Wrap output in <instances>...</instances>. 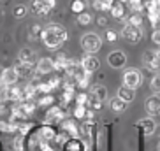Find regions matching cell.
<instances>
[{
  "mask_svg": "<svg viewBox=\"0 0 160 151\" xmlns=\"http://www.w3.org/2000/svg\"><path fill=\"white\" fill-rule=\"evenodd\" d=\"M18 60H19L21 65H35V63H37V55H35V51L30 49V47H23L18 55Z\"/></svg>",
  "mask_w": 160,
  "mask_h": 151,
  "instance_id": "7c38bea8",
  "label": "cell"
},
{
  "mask_svg": "<svg viewBox=\"0 0 160 151\" xmlns=\"http://www.w3.org/2000/svg\"><path fill=\"white\" fill-rule=\"evenodd\" d=\"M86 111H88V107H85V105H76L72 111V116L76 119H86Z\"/></svg>",
  "mask_w": 160,
  "mask_h": 151,
  "instance_id": "484cf974",
  "label": "cell"
},
{
  "mask_svg": "<svg viewBox=\"0 0 160 151\" xmlns=\"http://www.w3.org/2000/svg\"><path fill=\"white\" fill-rule=\"evenodd\" d=\"M55 71V65H53V58H41V60H37V63H35V72H37V76H48L51 74V72Z\"/></svg>",
  "mask_w": 160,
  "mask_h": 151,
  "instance_id": "30bf717a",
  "label": "cell"
},
{
  "mask_svg": "<svg viewBox=\"0 0 160 151\" xmlns=\"http://www.w3.org/2000/svg\"><path fill=\"white\" fill-rule=\"evenodd\" d=\"M97 23H99L100 27H106V25H108V19L104 18V16H99V18H97Z\"/></svg>",
  "mask_w": 160,
  "mask_h": 151,
  "instance_id": "d6a6232c",
  "label": "cell"
},
{
  "mask_svg": "<svg viewBox=\"0 0 160 151\" xmlns=\"http://www.w3.org/2000/svg\"><path fill=\"white\" fill-rule=\"evenodd\" d=\"M74 100H76V105H88V93L86 91H81V93L74 95Z\"/></svg>",
  "mask_w": 160,
  "mask_h": 151,
  "instance_id": "83f0119b",
  "label": "cell"
},
{
  "mask_svg": "<svg viewBox=\"0 0 160 151\" xmlns=\"http://www.w3.org/2000/svg\"><path fill=\"white\" fill-rule=\"evenodd\" d=\"M57 0H32L28 5V11L35 16H48L55 9Z\"/></svg>",
  "mask_w": 160,
  "mask_h": 151,
  "instance_id": "7a4b0ae2",
  "label": "cell"
},
{
  "mask_svg": "<svg viewBox=\"0 0 160 151\" xmlns=\"http://www.w3.org/2000/svg\"><path fill=\"white\" fill-rule=\"evenodd\" d=\"M41 41L44 46L49 49H57L67 41V28L60 23H49L46 28L42 30V37Z\"/></svg>",
  "mask_w": 160,
  "mask_h": 151,
  "instance_id": "6da1fadb",
  "label": "cell"
},
{
  "mask_svg": "<svg viewBox=\"0 0 160 151\" xmlns=\"http://www.w3.org/2000/svg\"><path fill=\"white\" fill-rule=\"evenodd\" d=\"M116 32H113V30H108V32H106V39H108L109 42H114V41H116Z\"/></svg>",
  "mask_w": 160,
  "mask_h": 151,
  "instance_id": "1f68e13d",
  "label": "cell"
},
{
  "mask_svg": "<svg viewBox=\"0 0 160 151\" xmlns=\"http://www.w3.org/2000/svg\"><path fill=\"white\" fill-rule=\"evenodd\" d=\"M65 118H67L65 111H63L62 107H58V105H53V107L48 109L44 121H46V125H51V127H53V125H60Z\"/></svg>",
  "mask_w": 160,
  "mask_h": 151,
  "instance_id": "277c9868",
  "label": "cell"
},
{
  "mask_svg": "<svg viewBox=\"0 0 160 151\" xmlns=\"http://www.w3.org/2000/svg\"><path fill=\"white\" fill-rule=\"evenodd\" d=\"M141 81H142L141 72L137 71V69H128L123 74V86H127L130 90H136L137 86L141 85Z\"/></svg>",
  "mask_w": 160,
  "mask_h": 151,
  "instance_id": "5b68a950",
  "label": "cell"
},
{
  "mask_svg": "<svg viewBox=\"0 0 160 151\" xmlns=\"http://www.w3.org/2000/svg\"><path fill=\"white\" fill-rule=\"evenodd\" d=\"M27 12H28V7H27V5H16L14 11H12L14 18H18V19L25 18V16H27Z\"/></svg>",
  "mask_w": 160,
  "mask_h": 151,
  "instance_id": "f546056e",
  "label": "cell"
},
{
  "mask_svg": "<svg viewBox=\"0 0 160 151\" xmlns=\"http://www.w3.org/2000/svg\"><path fill=\"white\" fill-rule=\"evenodd\" d=\"M111 16L116 19H125V12H127V5L122 4L120 0H114V4L111 5Z\"/></svg>",
  "mask_w": 160,
  "mask_h": 151,
  "instance_id": "9a60e30c",
  "label": "cell"
},
{
  "mask_svg": "<svg viewBox=\"0 0 160 151\" xmlns=\"http://www.w3.org/2000/svg\"><path fill=\"white\" fill-rule=\"evenodd\" d=\"M142 63H144V67H146L150 72H155V74H158L160 60H158V56H157L155 51H146L144 55H142Z\"/></svg>",
  "mask_w": 160,
  "mask_h": 151,
  "instance_id": "9c48e42d",
  "label": "cell"
},
{
  "mask_svg": "<svg viewBox=\"0 0 160 151\" xmlns=\"http://www.w3.org/2000/svg\"><path fill=\"white\" fill-rule=\"evenodd\" d=\"M150 88L155 95H160V74H155L150 81Z\"/></svg>",
  "mask_w": 160,
  "mask_h": 151,
  "instance_id": "4316f807",
  "label": "cell"
},
{
  "mask_svg": "<svg viewBox=\"0 0 160 151\" xmlns=\"http://www.w3.org/2000/svg\"><path fill=\"white\" fill-rule=\"evenodd\" d=\"M67 63H69V58L63 55V53H60L55 60H53V65H55V71H60V72H63L65 71V67H67Z\"/></svg>",
  "mask_w": 160,
  "mask_h": 151,
  "instance_id": "ffe728a7",
  "label": "cell"
},
{
  "mask_svg": "<svg viewBox=\"0 0 160 151\" xmlns=\"http://www.w3.org/2000/svg\"><path fill=\"white\" fill-rule=\"evenodd\" d=\"M62 151H88V148L81 139H69V142L63 146Z\"/></svg>",
  "mask_w": 160,
  "mask_h": 151,
  "instance_id": "ac0fdd59",
  "label": "cell"
},
{
  "mask_svg": "<svg viewBox=\"0 0 160 151\" xmlns=\"http://www.w3.org/2000/svg\"><path fill=\"white\" fill-rule=\"evenodd\" d=\"M42 27L41 25H32L28 28V39L30 41H41V37H42Z\"/></svg>",
  "mask_w": 160,
  "mask_h": 151,
  "instance_id": "7402d4cb",
  "label": "cell"
},
{
  "mask_svg": "<svg viewBox=\"0 0 160 151\" xmlns=\"http://www.w3.org/2000/svg\"><path fill=\"white\" fill-rule=\"evenodd\" d=\"M81 47L85 49V53L93 55V53H97L102 47V39L97 33H85L81 37Z\"/></svg>",
  "mask_w": 160,
  "mask_h": 151,
  "instance_id": "3957f363",
  "label": "cell"
},
{
  "mask_svg": "<svg viewBox=\"0 0 160 151\" xmlns=\"http://www.w3.org/2000/svg\"><path fill=\"white\" fill-rule=\"evenodd\" d=\"M127 9L132 11V14L134 12H141L142 14V11H144V0H128Z\"/></svg>",
  "mask_w": 160,
  "mask_h": 151,
  "instance_id": "44dd1931",
  "label": "cell"
},
{
  "mask_svg": "<svg viewBox=\"0 0 160 151\" xmlns=\"http://www.w3.org/2000/svg\"><path fill=\"white\" fill-rule=\"evenodd\" d=\"M108 63H109V67H113V69H122V67H125V63H127V55H125L122 49H114V51H111L108 55Z\"/></svg>",
  "mask_w": 160,
  "mask_h": 151,
  "instance_id": "ba28073f",
  "label": "cell"
},
{
  "mask_svg": "<svg viewBox=\"0 0 160 151\" xmlns=\"http://www.w3.org/2000/svg\"><path fill=\"white\" fill-rule=\"evenodd\" d=\"M109 105H111V109H113L114 113H123V111L127 109V105H128V104H125L123 100H120L118 97H114V99H111Z\"/></svg>",
  "mask_w": 160,
  "mask_h": 151,
  "instance_id": "603a6c76",
  "label": "cell"
},
{
  "mask_svg": "<svg viewBox=\"0 0 160 151\" xmlns=\"http://www.w3.org/2000/svg\"><path fill=\"white\" fill-rule=\"evenodd\" d=\"M151 42L160 46V30H153V33H151Z\"/></svg>",
  "mask_w": 160,
  "mask_h": 151,
  "instance_id": "4dcf8cb0",
  "label": "cell"
},
{
  "mask_svg": "<svg viewBox=\"0 0 160 151\" xmlns=\"http://www.w3.org/2000/svg\"><path fill=\"white\" fill-rule=\"evenodd\" d=\"M144 107H146V113L148 114L160 113V95H151V97H148L144 102Z\"/></svg>",
  "mask_w": 160,
  "mask_h": 151,
  "instance_id": "5bb4252c",
  "label": "cell"
},
{
  "mask_svg": "<svg viewBox=\"0 0 160 151\" xmlns=\"http://www.w3.org/2000/svg\"><path fill=\"white\" fill-rule=\"evenodd\" d=\"M125 23L132 25V27H137V28H141V25H142V14H141V12H134V14L128 16V19L125 21Z\"/></svg>",
  "mask_w": 160,
  "mask_h": 151,
  "instance_id": "cb8c5ba5",
  "label": "cell"
},
{
  "mask_svg": "<svg viewBox=\"0 0 160 151\" xmlns=\"http://www.w3.org/2000/svg\"><path fill=\"white\" fill-rule=\"evenodd\" d=\"M122 35H123V39H125L127 42H130V44H137V42H139V41L142 39L141 28H137V27H132V25H128V23L123 25Z\"/></svg>",
  "mask_w": 160,
  "mask_h": 151,
  "instance_id": "52a82bcc",
  "label": "cell"
},
{
  "mask_svg": "<svg viewBox=\"0 0 160 151\" xmlns=\"http://www.w3.org/2000/svg\"><path fill=\"white\" fill-rule=\"evenodd\" d=\"M155 53H157V56H158V60H160V46H158V49H157Z\"/></svg>",
  "mask_w": 160,
  "mask_h": 151,
  "instance_id": "836d02e7",
  "label": "cell"
},
{
  "mask_svg": "<svg viewBox=\"0 0 160 151\" xmlns=\"http://www.w3.org/2000/svg\"><path fill=\"white\" fill-rule=\"evenodd\" d=\"M137 127H141L142 128V134L148 137V135H153V134H155L157 123H155V119H153V118H142V119L137 121Z\"/></svg>",
  "mask_w": 160,
  "mask_h": 151,
  "instance_id": "4fadbf2b",
  "label": "cell"
},
{
  "mask_svg": "<svg viewBox=\"0 0 160 151\" xmlns=\"http://www.w3.org/2000/svg\"><path fill=\"white\" fill-rule=\"evenodd\" d=\"M83 2H88V0H83Z\"/></svg>",
  "mask_w": 160,
  "mask_h": 151,
  "instance_id": "e575fe53",
  "label": "cell"
},
{
  "mask_svg": "<svg viewBox=\"0 0 160 151\" xmlns=\"http://www.w3.org/2000/svg\"><path fill=\"white\" fill-rule=\"evenodd\" d=\"M79 63H81V67H83L88 74H93V72L99 69V65H100L99 58L95 56V55H85V56L79 60Z\"/></svg>",
  "mask_w": 160,
  "mask_h": 151,
  "instance_id": "8fae6325",
  "label": "cell"
},
{
  "mask_svg": "<svg viewBox=\"0 0 160 151\" xmlns=\"http://www.w3.org/2000/svg\"><path fill=\"white\" fill-rule=\"evenodd\" d=\"M18 81H19V76H18L16 67H7V69H4L2 74H0V85L5 86V88H9V86H16Z\"/></svg>",
  "mask_w": 160,
  "mask_h": 151,
  "instance_id": "8992f818",
  "label": "cell"
},
{
  "mask_svg": "<svg viewBox=\"0 0 160 151\" xmlns=\"http://www.w3.org/2000/svg\"><path fill=\"white\" fill-rule=\"evenodd\" d=\"M53 102H55V97L53 95H39L35 99V104L37 107H53Z\"/></svg>",
  "mask_w": 160,
  "mask_h": 151,
  "instance_id": "d6986e66",
  "label": "cell"
},
{
  "mask_svg": "<svg viewBox=\"0 0 160 151\" xmlns=\"http://www.w3.org/2000/svg\"><path fill=\"white\" fill-rule=\"evenodd\" d=\"M90 97L95 100H99V102H104V100L108 99V88L106 86H100V85H95L92 86V90H90Z\"/></svg>",
  "mask_w": 160,
  "mask_h": 151,
  "instance_id": "2e32d148",
  "label": "cell"
},
{
  "mask_svg": "<svg viewBox=\"0 0 160 151\" xmlns=\"http://www.w3.org/2000/svg\"><path fill=\"white\" fill-rule=\"evenodd\" d=\"M116 97L120 100H123L125 104H130L132 100L136 99V90H130V88H127V86H120Z\"/></svg>",
  "mask_w": 160,
  "mask_h": 151,
  "instance_id": "e0dca14e",
  "label": "cell"
},
{
  "mask_svg": "<svg viewBox=\"0 0 160 151\" xmlns=\"http://www.w3.org/2000/svg\"><path fill=\"white\" fill-rule=\"evenodd\" d=\"M78 23L81 25V27H86V25L92 23V14L90 12H81V14H78Z\"/></svg>",
  "mask_w": 160,
  "mask_h": 151,
  "instance_id": "f1b7e54d",
  "label": "cell"
},
{
  "mask_svg": "<svg viewBox=\"0 0 160 151\" xmlns=\"http://www.w3.org/2000/svg\"><path fill=\"white\" fill-rule=\"evenodd\" d=\"M85 9H86V2H83V0H72L71 2V11L76 14L85 12Z\"/></svg>",
  "mask_w": 160,
  "mask_h": 151,
  "instance_id": "d4e9b609",
  "label": "cell"
}]
</instances>
